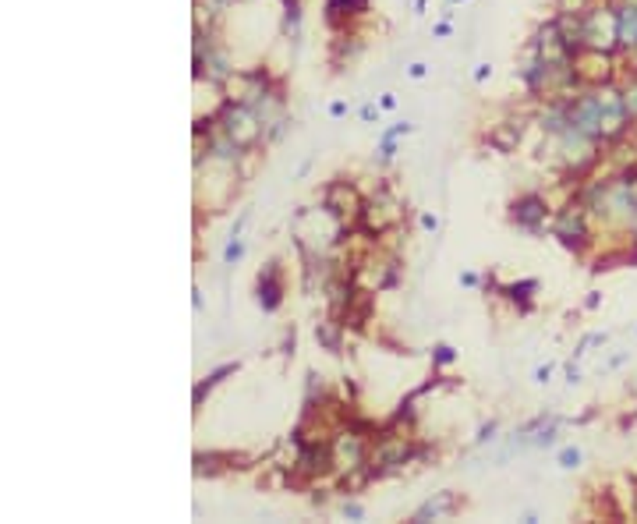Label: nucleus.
<instances>
[{"label":"nucleus","mask_w":637,"mask_h":524,"mask_svg":"<svg viewBox=\"0 0 637 524\" xmlns=\"http://www.w3.org/2000/svg\"><path fill=\"white\" fill-rule=\"evenodd\" d=\"M223 128H227V138H230V142H237L241 149H244V145H255V138H258V131H262V124L255 121V114H251L244 103L227 107V114H223Z\"/></svg>","instance_id":"nucleus-1"},{"label":"nucleus","mask_w":637,"mask_h":524,"mask_svg":"<svg viewBox=\"0 0 637 524\" xmlns=\"http://www.w3.org/2000/svg\"><path fill=\"white\" fill-rule=\"evenodd\" d=\"M573 75L581 82H605L609 78V57L598 47H584L573 54Z\"/></svg>","instance_id":"nucleus-2"},{"label":"nucleus","mask_w":637,"mask_h":524,"mask_svg":"<svg viewBox=\"0 0 637 524\" xmlns=\"http://www.w3.org/2000/svg\"><path fill=\"white\" fill-rule=\"evenodd\" d=\"M595 100H598V114H602V138L619 135V131H623V124H626V103H623L612 89L595 93Z\"/></svg>","instance_id":"nucleus-3"},{"label":"nucleus","mask_w":637,"mask_h":524,"mask_svg":"<svg viewBox=\"0 0 637 524\" xmlns=\"http://www.w3.org/2000/svg\"><path fill=\"white\" fill-rule=\"evenodd\" d=\"M566 50H570V43L559 25H545L538 32V54H542L545 68H566Z\"/></svg>","instance_id":"nucleus-4"},{"label":"nucleus","mask_w":637,"mask_h":524,"mask_svg":"<svg viewBox=\"0 0 637 524\" xmlns=\"http://www.w3.org/2000/svg\"><path fill=\"white\" fill-rule=\"evenodd\" d=\"M326 209H330L333 216H344V220L365 213V209H362V198H358V191H355V184H347V181L330 184V191H326Z\"/></svg>","instance_id":"nucleus-5"},{"label":"nucleus","mask_w":637,"mask_h":524,"mask_svg":"<svg viewBox=\"0 0 637 524\" xmlns=\"http://www.w3.org/2000/svg\"><path fill=\"white\" fill-rule=\"evenodd\" d=\"M333 453H337V464H340V468H347V471L362 468V460H365V446H362V436H355V432H344V436L337 439Z\"/></svg>","instance_id":"nucleus-6"},{"label":"nucleus","mask_w":637,"mask_h":524,"mask_svg":"<svg viewBox=\"0 0 637 524\" xmlns=\"http://www.w3.org/2000/svg\"><path fill=\"white\" fill-rule=\"evenodd\" d=\"M407 453H411V450H407V443L390 436V439H383V443L376 446V453H372V471H376V468H393V464H404V460H407Z\"/></svg>","instance_id":"nucleus-7"},{"label":"nucleus","mask_w":637,"mask_h":524,"mask_svg":"<svg viewBox=\"0 0 637 524\" xmlns=\"http://www.w3.org/2000/svg\"><path fill=\"white\" fill-rule=\"evenodd\" d=\"M330 464H337V460L330 457L326 446H304L294 468H297L301 475H323V471H330Z\"/></svg>","instance_id":"nucleus-8"},{"label":"nucleus","mask_w":637,"mask_h":524,"mask_svg":"<svg viewBox=\"0 0 637 524\" xmlns=\"http://www.w3.org/2000/svg\"><path fill=\"white\" fill-rule=\"evenodd\" d=\"M365 213H369V230H383V227H390V223H397V220H400L397 202H390L386 195H383V198H376Z\"/></svg>","instance_id":"nucleus-9"},{"label":"nucleus","mask_w":637,"mask_h":524,"mask_svg":"<svg viewBox=\"0 0 637 524\" xmlns=\"http://www.w3.org/2000/svg\"><path fill=\"white\" fill-rule=\"evenodd\" d=\"M556 234H559L566 244H581V241H584V220H581V213L566 209V213L559 216V223H556Z\"/></svg>","instance_id":"nucleus-10"},{"label":"nucleus","mask_w":637,"mask_h":524,"mask_svg":"<svg viewBox=\"0 0 637 524\" xmlns=\"http://www.w3.org/2000/svg\"><path fill=\"white\" fill-rule=\"evenodd\" d=\"M616 29H619V43L637 47V8H623V11H616Z\"/></svg>","instance_id":"nucleus-11"},{"label":"nucleus","mask_w":637,"mask_h":524,"mask_svg":"<svg viewBox=\"0 0 637 524\" xmlns=\"http://www.w3.org/2000/svg\"><path fill=\"white\" fill-rule=\"evenodd\" d=\"M538 216H545V202L542 198H520L517 202V223H535Z\"/></svg>","instance_id":"nucleus-12"},{"label":"nucleus","mask_w":637,"mask_h":524,"mask_svg":"<svg viewBox=\"0 0 637 524\" xmlns=\"http://www.w3.org/2000/svg\"><path fill=\"white\" fill-rule=\"evenodd\" d=\"M369 305H372V298H369V294L347 298V323H351V326H362V323H365V316H369Z\"/></svg>","instance_id":"nucleus-13"},{"label":"nucleus","mask_w":637,"mask_h":524,"mask_svg":"<svg viewBox=\"0 0 637 524\" xmlns=\"http://www.w3.org/2000/svg\"><path fill=\"white\" fill-rule=\"evenodd\" d=\"M258 298L266 309H276V280H273V270H266V277H258Z\"/></svg>","instance_id":"nucleus-14"},{"label":"nucleus","mask_w":637,"mask_h":524,"mask_svg":"<svg viewBox=\"0 0 637 524\" xmlns=\"http://www.w3.org/2000/svg\"><path fill=\"white\" fill-rule=\"evenodd\" d=\"M450 503H453V496H450V492H443V496H439L436 503H425V506H422V510L415 513V520H429V517H439V513H443V510H446Z\"/></svg>","instance_id":"nucleus-15"},{"label":"nucleus","mask_w":637,"mask_h":524,"mask_svg":"<svg viewBox=\"0 0 637 524\" xmlns=\"http://www.w3.org/2000/svg\"><path fill=\"white\" fill-rule=\"evenodd\" d=\"M517 138H520V131H496V135H492V145H499V149H513V145H517Z\"/></svg>","instance_id":"nucleus-16"},{"label":"nucleus","mask_w":637,"mask_h":524,"mask_svg":"<svg viewBox=\"0 0 637 524\" xmlns=\"http://www.w3.org/2000/svg\"><path fill=\"white\" fill-rule=\"evenodd\" d=\"M559 8H563V15H584L588 0H559Z\"/></svg>","instance_id":"nucleus-17"},{"label":"nucleus","mask_w":637,"mask_h":524,"mask_svg":"<svg viewBox=\"0 0 637 524\" xmlns=\"http://www.w3.org/2000/svg\"><path fill=\"white\" fill-rule=\"evenodd\" d=\"M318 340H323L330 351H337V330L333 326H318Z\"/></svg>","instance_id":"nucleus-18"},{"label":"nucleus","mask_w":637,"mask_h":524,"mask_svg":"<svg viewBox=\"0 0 637 524\" xmlns=\"http://www.w3.org/2000/svg\"><path fill=\"white\" fill-rule=\"evenodd\" d=\"M559 460H563V468H573V464L581 460V453H577V450H563V453H559Z\"/></svg>","instance_id":"nucleus-19"},{"label":"nucleus","mask_w":637,"mask_h":524,"mask_svg":"<svg viewBox=\"0 0 637 524\" xmlns=\"http://www.w3.org/2000/svg\"><path fill=\"white\" fill-rule=\"evenodd\" d=\"M241 251H244L241 244H230V248H227V258H230V262H237V258H241Z\"/></svg>","instance_id":"nucleus-20"},{"label":"nucleus","mask_w":637,"mask_h":524,"mask_svg":"<svg viewBox=\"0 0 637 524\" xmlns=\"http://www.w3.org/2000/svg\"><path fill=\"white\" fill-rule=\"evenodd\" d=\"M330 114H333V117H344V114H347V107H344V103H333V107H330Z\"/></svg>","instance_id":"nucleus-21"},{"label":"nucleus","mask_w":637,"mask_h":524,"mask_svg":"<svg viewBox=\"0 0 637 524\" xmlns=\"http://www.w3.org/2000/svg\"><path fill=\"white\" fill-rule=\"evenodd\" d=\"M626 110H637V93H630V96H626Z\"/></svg>","instance_id":"nucleus-22"},{"label":"nucleus","mask_w":637,"mask_h":524,"mask_svg":"<svg viewBox=\"0 0 637 524\" xmlns=\"http://www.w3.org/2000/svg\"><path fill=\"white\" fill-rule=\"evenodd\" d=\"M633 234H637V213H633Z\"/></svg>","instance_id":"nucleus-23"},{"label":"nucleus","mask_w":637,"mask_h":524,"mask_svg":"<svg viewBox=\"0 0 637 524\" xmlns=\"http://www.w3.org/2000/svg\"><path fill=\"white\" fill-rule=\"evenodd\" d=\"M220 4H227V0H220Z\"/></svg>","instance_id":"nucleus-24"}]
</instances>
